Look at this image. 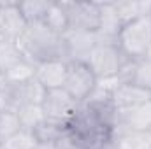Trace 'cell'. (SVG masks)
Here are the masks:
<instances>
[{
  "label": "cell",
  "instance_id": "1",
  "mask_svg": "<svg viewBox=\"0 0 151 149\" xmlns=\"http://www.w3.org/2000/svg\"><path fill=\"white\" fill-rule=\"evenodd\" d=\"M16 46L21 51L23 58L32 65L47 60H65L62 35L53 32L44 21L27 25L25 32L16 39Z\"/></svg>",
  "mask_w": 151,
  "mask_h": 149
},
{
  "label": "cell",
  "instance_id": "2",
  "mask_svg": "<svg viewBox=\"0 0 151 149\" xmlns=\"http://www.w3.org/2000/svg\"><path fill=\"white\" fill-rule=\"evenodd\" d=\"M118 47L128 60H141L146 56L151 46V23L150 16L139 18L125 25L116 40Z\"/></svg>",
  "mask_w": 151,
  "mask_h": 149
},
{
  "label": "cell",
  "instance_id": "3",
  "mask_svg": "<svg viewBox=\"0 0 151 149\" xmlns=\"http://www.w3.org/2000/svg\"><path fill=\"white\" fill-rule=\"evenodd\" d=\"M127 60L128 58L121 53L118 44L99 42L86 63L99 81H106V79H114Z\"/></svg>",
  "mask_w": 151,
  "mask_h": 149
},
{
  "label": "cell",
  "instance_id": "4",
  "mask_svg": "<svg viewBox=\"0 0 151 149\" xmlns=\"http://www.w3.org/2000/svg\"><path fill=\"white\" fill-rule=\"evenodd\" d=\"M79 105L81 104L76 102L63 88L46 91V97L40 104L44 117L47 121L60 123V125H65V126H69V123L74 119Z\"/></svg>",
  "mask_w": 151,
  "mask_h": 149
},
{
  "label": "cell",
  "instance_id": "5",
  "mask_svg": "<svg viewBox=\"0 0 151 149\" xmlns=\"http://www.w3.org/2000/svg\"><path fill=\"white\" fill-rule=\"evenodd\" d=\"M67 14L69 30L97 34L100 25V7L99 2H62Z\"/></svg>",
  "mask_w": 151,
  "mask_h": 149
},
{
  "label": "cell",
  "instance_id": "6",
  "mask_svg": "<svg viewBox=\"0 0 151 149\" xmlns=\"http://www.w3.org/2000/svg\"><path fill=\"white\" fill-rule=\"evenodd\" d=\"M99 79L91 72L86 62H69V70H67V79L63 84V90L74 98L76 102L83 104L90 93L95 90Z\"/></svg>",
  "mask_w": 151,
  "mask_h": 149
},
{
  "label": "cell",
  "instance_id": "7",
  "mask_svg": "<svg viewBox=\"0 0 151 149\" xmlns=\"http://www.w3.org/2000/svg\"><path fill=\"white\" fill-rule=\"evenodd\" d=\"M46 91L47 90L35 77L30 81H25V82H18V84L9 82V88H7L9 109L16 112L25 105H40L46 97Z\"/></svg>",
  "mask_w": 151,
  "mask_h": 149
},
{
  "label": "cell",
  "instance_id": "8",
  "mask_svg": "<svg viewBox=\"0 0 151 149\" xmlns=\"http://www.w3.org/2000/svg\"><path fill=\"white\" fill-rule=\"evenodd\" d=\"M63 51L67 62H88L91 51L99 44L97 34L91 32H79V30H67L63 35Z\"/></svg>",
  "mask_w": 151,
  "mask_h": 149
},
{
  "label": "cell",
  "instance_id": "9",
  "mask_svg": "<svg viewBox=\"0 0 151 149\" xmlns=\"http://www.w3.org/2000/svg\"><path fill=\"white\" fill-rule=\"evenodd\" d=\"M151 100V93L135 86V84H125L118 82L111 95V105L116 112H127L132 111L146 102Z\"/></svg>",
  "mask_w": 151,
  "mask_h": 149
},
{
  "label": "cell",
  "instance_id": "10",
  "mask_svg": "<svg viewBox=\"0 0 151 149\" xmlns=\"http://www.w3.org/2000/svg\"><path fill=\"white\" fill-rule=\"evenodd\" d=\"M116 130L125 133H148L151 132V100L127 112H118Z\"/></svg>",
  "mask_w": 151,
  "mask_h": 149
},
{
  "label": "cell",
  "instance_id": "11",
  "mask_svg": "<svg viewBox=\"0 0 151 149\" xmlns=\"http://www.w3.org/2000/svg\"><path fill=\"white\" fill-rule=\"evenodd\" d=\"M69 70V62L65 60H47L35 65V79L49 91V90H60L65 84Z\"/></svg>",
  "mask_w": 151,
  "mask_h": 149
},
{
  "label": "cell",
  "instance_id": "12",
  "mask_svg": "<svg viewBox=\"0 0 151 149\" xmlns=\"http://www.w3.org/2000/svg\"><path fill=\"white\" fill-rule=\"evenodd\" d=\"M27 21L18 7V2H0V28L4 32L5 39L9 40H16L19 37L25 28H27Z\"/></svg>",
  "mask_w": 151,
  "mask_h": 149
},
{
  "label": "cell",
  "instance_id": "13",
  "mask_svg": "<svg viewBox=\"0 0 151 149\" xmlns=\"http://www.w3.org/2000/svg\"><path fill=\"white\" fill-rule=\"evenodd\" d=\"M100 7V25L97 30V37L99 42H109V44H116L118 35L123 28L116 11H114L113 0H106V2H99Z\"/></svg>",
  "mask_w": 151,
  "mask_h": 149
},
{
  "label": "cell",
  "instance_id": "14",
  "mask_svg": "<svg viewBox=\"0 0 151 149\" xmlns=\"http://www.w3.org/2000/svg\"><path fill=\"white\" fill-rule=\"evenodd\" d=\"M113 5L123 27L139 18L150 16L151 12V0H113Z\"/></svg>",
  "mask_w": 151,
  "mask_h": 149
},
{
  "label": "cell",
  "instance_id": "15",
  "mask_svg": "<svg viewBox=\"0 0 151 149\" xmlns=\"http://www.w3.org/2000/svg\"><path fill=\"white\" fill-rule=\"evenodd\" d=\"M67 132L69 130H67L65 125L53 123V121H47V119H44L39 126H35L32 130L37 142H40V144H58L67 135Z\"/></svg>",
  "mask_w": 151,
  "mask_h": 149
},
{
  "label": "cell",
  "instance_id": "16",
  "mask_svg": "<svg viewBox=\"0 0 151 149\" xmlns=\"http://www.w3.org/2000/svg\"><path fill=\"white\" fill-rule=\"evenodd\" d=\"M53 2H46V0H27V2H18V7L25 18V21L30 23H39L44 21L49 7Z\"/></svg>",
  "mask_w": 151,
  "mask_h": 149
},
{
  "label": "cell",
  "instance_id": "17",
  "mask_svg": "<svg viewBox=\"0 0 151 149\" xmlns=\"http://www.w3.org/2000/svg\"><path fill=\"white\" fill-rule=\"evenodd\" d=\"M44 23L53 30L56 32L58 35H63L67 30H69V21H67V14L62 7V2H53L46 18H44Z\"/></svg>",
  "mask_w": 151,
  "mask_h": 149
},
{
  "label": "cell",
  "instance_id": "18",
  "mask_svg": "<svg viewBox=\"0 0 151 149\" xmlns=\"http://www.w3.org/2000/svg\"><path fill=\"white\" fill-rule=\"evenodd\" d=\"M25 58L16 46V40H5L0 44V74L7 72L14 65L21 63Z\"/></svg>",
  "mask_w": 151,
  "mask_h": 149
},
{
  "label": "cell",
  "instance_id": "19",
  "mask_svg": "<svg viewBox=\"0 0 151 149\" xmlns=\"http://www.w3.org/2000/svg\"><path fill=\"white\" fill-rule=\"evenodd\" d=\"M19 117L14 111H0V146L7 142L12 135L21 132Z\"/></svg>",
  "mask_w": 151,
  "mask_h": 149
},
{
  "label": "cell",
  "instance_id": "20",
  "mask_svg": "<svg viewBox=\"0 0 151 149\" xmlns=\"http://www.w3.org/2000/svg\"><path fill=\"white\" fill-rule=\"evenodd\" d=\"M16 114H18V117H19L21 128H23V130H28V132H32L35 126H39V125L46 119L40 105H25V107H21L19 111H16Z\"/></svg>",
  "mask_w": 151,
  "mask_h": 149
},
{
  "label": "cell",
  "instance_id": "21",
  "mask_svg": "<svg viewBox=\"0 0 151 149\" xmlns=\"http://www.w3.org/2000/svg\"><path fill=\"white\" fill-rule=\"evenodd\" d=\"M130 84H135V86H139V88H142V90L151 93V62L150 60H146V58L135 60Z\"/></svg>",
  "mask_w": 151,
  "mask_h": 149
},
{
  "label": "cell",
  "instance_id": "22",
  "mask_svg": "<svg viewBox=\"0 0 151 149\" xmlns=\"http://www.w3.org/2000/svg\"><path fill=\"white\" fill-rule=\"evenodd\" d=\"M2 75H4V77H5V81H7V82H11V84L25 82V81L34 79V75H35V65H32L30 62L23 60L21 63L14 65L12 69H9L7 72H4Z\"/></svg>",
  "mask_w": 151,
  "mask_h": 149
},
{
  "label": "cell",
  "instance_id": "23",
  "mask_svg": "<svg viewBox=\"0 0 151 149\" xmlns=\"http://www.w3.org/2000/svg\"><path fill=\"white\" fill-rule=\"evenodd\" d=\"M37 139L32 132L28 130H21L16 135H12L7 142H4L0 149H35L37 148Z\"/></svg>",
  "mask_w": 151,
  "mask_h": 149
},
{
  "label": "cell",
  "instance_id": "24",
  "mask_svg": "<svg viewBox=\"0 0 151 149\" xmlns=\"http://www.w3.org/2000/svg\"><path fill=\"white\" fill-rule=\"evenodd\" d=\"M5 40H9V39H5L4 32H2V28H0V44H2V42H5Z\"/></svg>",
  "mask_w": 151,
  "mask_h": 149
},
{
  "label": "cell",
  "instance_id": "25",
  "mask_svg": "<svg viewBox=\"0 0 151 149\" xmlns=\"http://www.w3.org/2000/svg\"><path fill=\"white\" fill-rule=\"evenodd\" d=\"M146 60H150L151 62V46H150V49H148V53H146V56H144Z\"/></svg>",
  "mask_w": 151,
  "mask_h": 149
},
{
  "label": "cell",
  "instance_id": "26",
  "mask_svg": "<svg viewBox=\"0 0 151 149\" xmlns=\"http://www.w3.org/2000/svg\"><path fill=\"white\" fill-rule=\"evenodd\" d=\"M150 23H151V12H150Z\"/></svg>",
  "mask_w": 151,
  "mask_h": 149
},
{
  "label": "cell",
  "instance_id": "27",
  "mask_svg": "<svg viewBox=\"0 0 151 149\" xmlns=\"http://www.w3.org/2000/svg\"><path fill=\"white\" fill-rule=\"evenodd\" d=\"M72 149H77V148H72Z\"/></svg>",
  "mask_w": 151,
  "mask_h": 149
}]
</instances>
